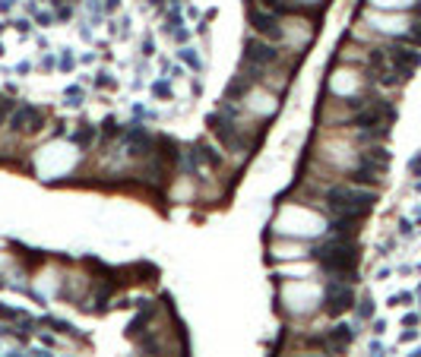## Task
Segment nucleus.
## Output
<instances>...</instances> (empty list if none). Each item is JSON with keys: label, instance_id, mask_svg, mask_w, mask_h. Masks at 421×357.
Listing matches in <instances>:
<instances>
[{"label": "nucleus", "instance_id": "12", "mask_svg": "<svg viewBox=\"0 0 421 357\" xmlns=\"http://www.w3.org/2000/svg\"><path fill=\"white\" fill-rule=\"evenodd\" d=\"M358 313H361V316H364V319H367L370 313H374V307H370V301H367V297H364V301H361V307H358Z\"/></svg>", "mask_w": 421, "mask_h": 357}, {"label": "nucleus", "instance_id": "3", "mask_svg": "<svg viewBox=\"0 0 421 357\" xmlns=\"http://www.w3.org/2000/svg\"><path fill=\"white\" fill-rule=\"evenodd\" d=\"M352 307H355V288L345 278H333L326 284V291H323V310L330 316H342Z\"/></svg>", "mask_w": 421, "mask_h": 357}, {"label": "nucleus", "instance_id": "7", "mask_svg": "<svg viewBox=\"0 0 421 357\" xmlns=\"http://www.w3.org/2000/svg\"><path fill=\"white\" fill-rule=\"evenodd\" d=\"M10 127H13L16 133H38L44 127V114L38 108H32V104H22V108H16L13 117H10Z\"/></svg>", "mask_w": 421, "mask_h": 357}, {"label": "nucleus", "instance_id": "2", "mask_svg": "<svg viewBox=\"0 0 421 357\" xmlns=\"http://www.w3.org/2000/svg\"><path fill=\"white\" fill-rule=\"evenodd\" d=\"M374 202H377L374 190H358V187H345V184H336V187L326 190V206L336 212V215L364 218Z\"/></svg>", "mask_w": 421, "mask_h": 357}, {"label": "nucleus", "instance_id": "11", "mask_svg": "<svg viewBox=\"0 0 421 357\" xmlns=\"http://www.w3.org/2000/svg\"><path fill=\"white\" fill-rule=\"evenodd\" d=\"M13 111H16V104H13V101H10V98H0V121H7V117L13 114Z\"/></svg>", "mask_w": 421, "mask_h": 357}, {"label": "nucleus", "instance_id": "10", "mask_svg": "<svg viewBox=\"0 0 421 357\" xmlns=\"http://www.w3.org/2000/svg\"><path fill=\"white\" fill-rule=\"evenodd\" d=\"M367 4H374V7H405V10H412L415 0H367Z\"/></svg>", "mask_w": 421, "mask_h": 357}, {"label": "nucleus", "instance_id": "4", "mask_svg": "<svg viewBox=\"0 0 421 357\" xmlns=\"http://www.w3.org/2000/svg\"><path fill=\"white\" fill-rule=\"evenodd\" d=\"M247 19H250V26H254V32L260 35V38H272V41H282V38H285L282 16L272 13V10H266L263 4L250 7V10H247Z\"/></svg>", "mask_w": 421, "mask_h": 357}, {"label": "nucleus", "instance_id": "6", "mask_svg": "<svg viewBox=\"0 0 421 357\" xmlns=\"http://www.w3.org/2000/svg\"><path fill=\"white\" fill-rule=\"evenodd\" d=\"M247 64L254 67V70H266L272 67L275 61H279V51H275V44L272 41H263V38H250L247 41Z\"/></svg>", "mask_w": 421, "mask_h": 357}, {"label": "nucleus", "instance_id": "5", "mask_svg": "<svg viewBox=\"0 0 421 357\" xmlns=\"http://www.w3.org/2000/svg\"><path fill=\"white\" fill-rule=\"evenodd\" d=\"M383 51H387V61H390V67L396 70V76H399V79L412 76L415 70H418V64H421V54L415 51V47L393 44V47H383Z\"/></svg>", "mask_w": 421, "mask_h": 357}, {"label": "nucleus", "instance_id": "13", "mask_svg": "<svg viewBox=\"0 0 421 357\" xmlns=\"http://www.w3.org/2000/svg\"><path fill=\"white\" fill-rule=\"evenodd\" d=\"M412 19H421V0H415V4H412Z\"/></svg>", "mask_w": 421, "mask_h": 357}, {"label": "nucleus", "instance_id": "1", "mask_svg": "<svg viewBox=\"0 0 421 357\" xmlns=\"http://www.w3.org/2000/svg\"><path fill=\"white\" fill-rule=\"evenodd\" d=\"M310 256H317L320 269L326 272V275H336V278H348L358 266V247L352 237H330V241H323Z\"/></svg>", "mask_w": 421, "mask_h": 357}, {"label": "nucleus", "instance_id": "9", "mask_svg": "<svg viewBox=\"0 0 421 357\" xmlns=\"http://www.w3.org/2000/svg\"><path fill=\"white\" fill-rule=\"evenodd\" d=\"M402 41L412 44V47H421V19H412V26H408V32L402 35Z\"/></svg>", "mask_w": 421, "mask_h": 357}, {"label": "nucleus", "instance_id": "8", "mask_svg": "<svg viewBox=\"0 0 421 357\" xmlns=\"http://www.w3.org/2000/svg\"><path fill=\"white\" fill-rule=\"evenodd\" d=\"M348 341H352V329H348V326H336V329L326 332V344L333 351H342Z\"/></svg>", "mask_w": 421, "mask_h": 357}]
</instances>
